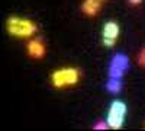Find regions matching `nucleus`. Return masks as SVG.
<instances>
[{
    "label": "nucleus",
    "instance_id": "1",
    "mask_svg": "<svg viewBox=\"0 0 145 131\" xmlns=\"http://www.w3.org/2000/svg\"><path fill=\"white\" fill-rule=\"evenodd\" d=\"M6 29H7L9 35H12L15 38L31 39L38 32V25H36L35 20H32L29 18L12 15L6 19Z\"/></svg>",
    "mask_w": 145,
    "mask_h": 131
},
{
    "label": "nucleus",
    "instance_id": "2",
    "mask_svg": "<svg viewBox=\"0 0 145 131\" xmlns=\"http://www.w3.org/2000/svg\"><path fill=\"white\" fill-rule=\"evenodd\" d=\"M81 79V71L77 67L72 66H65V67H59L57 70H54L51 76H50V82L52 88L55 89H67L71 86H76Z\"/></svg>",
    "mask_w": 145,
    "mask_h": 131
},
{
    "label": "nucleus",
    "instance_id": "3",
    "mask_svg": "<svg viewBox=\"0 0 145 131\" xmlns=\"http://www.w3.org/2000/svg\"><path fill=\"white\" fill-rule=\"evenodd\" d=\"M125 118H126V105L122 101H113L110 103V108L107 111V117L106 121L109 124V127L113 130H120L125 124Z\"/></svg>",
    "mask_w": 145,
    "mask_h": 131
},
{
    "label": "nucleus",
    "instance_id": "4",
    "mask_svg": "<svg viewBox=\"0 0 145 131\" xmlns=\"http://www.w3.org/2000/svg\"><path fill=\"white\" fill-rule=\"evenodd\" d=\"M128 68H129V58L122 53H116L112 57L110 64H109V77L122 79Z\"/></svg>",
    "mask_w": 145,
    "mask_h": 131
},
{
    "label": "nucleus",
    "instance_id": "5",
    "mask_svg": "<svg viewBox=\"0 0 145 131\" xmlns=\"http://www.w3.org/2000/svg\"><path fill=\"white\" fill-rule=\"evenodd\" d=\"M120 28L115 20H107L102 29V42L105 47H113L119 38Z\"/></svg>",
    "mask_w": 145,
    "mask_h": 131
},
{
    "label": "nucleus",
    "instance_id": "6",
    "mask_svg": "<svg viewBox=\"0 0 145 131\" xmlns=\"http://www.w3.org/2000/svg\"><path fill=\"white\" fill-rule=\"evenodd\" d=\"M26 53L33 60H41L46 54V45L39 37H33L26 44Z\"/></svg>",
    "mask_w": 145,
    "mask_h": 131
},
{
    "label": "nucleus",
    "instance_id": "7",
    "mask_svg": "<svg viewBox=\"0 0 145 131\" xmlns=\"http://www.w3.org/2000/svg\"><path fill=\"white\" fill-rule=\"evenodd\" d=\"M100 9H102V0H83V3H81L83 15H86L89 18L97 16Z\"/></svg>",
    "mask_w": 145,
    "mask_h": 131
},
{
    "label": "nucleus",
    "instance_id": "8",
    "mask_svg": "<svg viewBox=\"0 0 145 131\" xmlns=\"http://www.w3.org/2000/svg\"><path fill=\"white\" fill-rule=\"evenodd\" d=\"M106 90L110 93H119L122 90V80L116 79V77H109V80L106 82Z\"/></svg>",
    "mask_w": 145,
    "mask_h": 131
},
{
    "label": "nucleus",
    "instance_id": "9",
    "mask_svg": "<svg viewBox=\"0 0 145 131\" xmlns=\"http://www.w3.org/2000/svg\"><path fill=\"white\" fill-rule=\"evenodd\" d=\"M110 127H109V124H107V121H97L94 125H93V130H109Z\"/></svg>",
    "mask_w": 145,
    "mask_h": 131
},
{
    "label": "nucleus",
    "instance_id": "10",
    "mask_svg": "<svg viewBox=\"0 0 145 131\" xmlns=\"http://www.w3.org/2000/svg\"><path fill=\"white\" fill-rule=\"evenodd\" d=\"M137 60H138V64H139L141 67L145 68V47L139 51V54H138V57H137Z\"/></svg>",
    "mask_w": 145,
    "mask_h": 131
},
{
    "label": "nucleus",
    "instance_id": "11",
    "mask_svg": "<svg viewBox=\"0 0 145 131\" xmlns=\"http://www.w3.org/2000/svg\"><path fill=\"white\" fill-rule=\"evenodd\" d=\"M129 3H131V5H134V6H138V5L142 3V0H129Z\"/></svg>",
    "mask_w": 145,
    "mask_h": 131
},
{
    "label": "nucleus",
    "instance_id": "12",
    "mask_svg": "<svg viewBox=\"0 0 145 131\" xmlns=\"http://www.w3.org/2000/svg\"><path fill=\"white\" fill-rule=\"evenodd\" d=\"M102 2H105V0H102Z\"/></svg>",
    "mask_w": 145,
    "mask_h": 131
}]
</instances>
